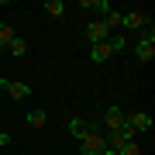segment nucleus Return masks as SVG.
<instances>
[{"mask_svg": "<svg viewBox=\"0 0 155 155\" xmlns=\"http://www.w3.org/2000/svg\"><path fill=\"white\" fill-rule=\"evenodd\" d=\"M134 59L138 62H152L155 59V31H141L138 35V41H134Z\"/></svg>", "mask_w": 155, "mask_h": 155, "instance_id": "obj_1", "label": "nucleus"}, {"mask_svg": "<svg viewBox=\"0 0 155 155\" xmlns=\"http://www.w3.org/2000/svg\"><path fill=\"white\" fill-rule=\"evenodd\" d=\"M121 28H124V31H134V35H141L145 28H152V14H148V11H127Z\"/></svg>", "mask_w": 155, "mask_h": 155, "instance_id": "obj_2", "label": "nucleus"}, {"mask_svg": "<svg viewBox=\"0 0 155 155\" xmlns=\"http://www.w3.org/2000/svg\"><path fill=\"white\" fill-rule=\"evenodd\" d=\"M104 148H107V141H104L100 131H86L83 138H79V155H100Z\"/></svg>", "mask_w": 155, "mask_h": 155, "instance_id": "obj_3", "label": "nucleus"}, {"mask_svg": "<svg viewBox=\"0 0 155 155\" xmlns=\"http://www.w3.org/2000/svg\"><path fill=\"white\" fill-rule=\"evenodd\" d=\"M100 121H104V127H107V131H117L121 124H127V114L121 110V107H107Z\"/></svg>", "mask_w": 155, "mask_h": 155, "instance_id": "obj_4", "label": "nucleus"}, {"mask_svg": "<svg viewBox=\"0 0 155 155\" xmlns=\"http://www.w3.org/2000/svg\"><path fill=\"white\" fill-rule=\"evenodd\" d=\"M0 90H7L11 100H28L31 97V86L28 83H17V79H0Z\"/></svg>", "mask_w": 155, "mask_h": 155, "instance_id": "obj_5", "label": "nucleus"}, {"mask_svg": "<svg viewBox=\"0 0 155 155\" xmlns=\"http://www.w3.org/2000/svg\"><path fill=\"white\" fill-rule=\"evenodd\" d=\"M127 124H131V131L134 134H145V131H152V114L148 110H138V114H127Z\"/></svg>", "mask_w": 155, "mask_h": 155, "instance_id": "obj_6", "label": "nucleus"}, {"mask_svg": "<svg viewBox=\"0 0 155 155\" xmlns=\"http://www.w3.org/2000/svg\"><path fill=\"white\" fill-rule=\"evenodd\" d=\"M86 38H90V45H100V41L110 38V31H107V24H104V21H97V17H93V21L86 24Z\"/></svg>", "mask_w": 155, "mask_h": 155, "instance_id": "obj_7", "label": "nucleus"}, {"mask_svg": "<svg viewBox=\"0 0 155 155\" xmlns=\"http://www.w3.org/2000/svg\"><path fill=\"white\" fill-rule=\"evenodd\" d=\"M79 7H83V11H93L97 21H104V14L110 11V4H107V0H79Z\"/></svg>", "mask_w": 155, "mask_h": 155, "instance_id": "obj_8", "label": "nucleus"}, {"mask_svg": "<svg viewBox=\"0 0 155 155\" xmlns=\"http://www.w3.org/2000/svg\"><path fill=\"white\" fill-rule=\"evenodd\" d=\"M90 59L100 66V62H110V59H114V52L107 48V41H100V45H90Z\"/></svg>", "mask_w": 155, "mask_h": 155, "instance_id": "obj_9", "label": "nucleus"}, {"mask_svg": "<svg viewBox=\"0 0 155 155\" xmlns=\"http://www.w3.org/2000/svg\"><path fill=\"white\" fill-rule=\"evenodd\" d=\"M24 121H28V127L41 131V127H45V121H48V114H45L41 107H38V110H28V117H24Z\"/></svg>", "mask_w": 155, "mask_h": 155, "instance_id": "obj_10", "label": "nucleus"}, {"mask_svg": "<svg viewBox=\"0 0 155 155\" xmlns=\"http://www.w3.org/2000/svg\"><path fill=\"white\" fill-rule=\"evenodd\" d=\"M41 11L48 14V17H62V14H66V4H62V0H45Z\"/></svg>", "mask_w": 155, "mask_h": 155, "instance_id": "obj_11", "label": "nucleus"}, {"mask_svg": "<svg viewBox=\"0 0 155 155\" xmlns=\"http://www.w3.org/2000/svg\"><path fill=\"white\" fill-rule=\"evenodd\" d=\"M104 24H107V31L121 28V24H124V14H121V11H114V7H110V11L104 14Z\"/></svg>", "mask_w": 155, "mask_h": 155, "instance_id": "obj_12", "label": "nucleus"}, {"mask_svg": "<svg viewBox=\"0 0 155 155\" xmlns=\"http://www.w3.org/2000/svg\"><path fill=\"white\" fill-rule=\"evenodd\" d=\"M90 131V127H86V121H83V117H72V121H69V134H72V138H83V134Z\"/></svg>", "mask_w": 155, "mask_h": 155, "instance_id": "obj_13", "label": "nucleus"}, {"mask_svg": "<svg viewBox=\"0 0 155 155\" xmlns=\"http://www.w3.org/2000/svg\"><path fill=\"white\" fill-rule=\"evenodd\" d=\"M7 48H11V55H14V59H24V55H28V38H14Z\"/></svg>", "mask_w": 155, "mask_h": 155, "instance_id": "obj_14", "label": "nucleus"}, {"mask_svg": "<svg viewBox=\"0 0 155 155\" xmlns=\"http://www.w3.org/2000/svg\"><path fill=\"white\" fill-rule=\"evenodd\" d=\"M107 48H110L114 55H121V52L127 48V38H124V35H110V38H107Z\"/></svg>", "mask_w": 155, "mask_h": 155, "instance_id": "obj_15", "label": "nucleus"}, {"mask_svg": "<svg viewBox=\"0 0 155 155\" xmlns=\"http://www.w3.org/2000/svg\"><path fill=\"white\" fill-rule=\"evenodd\" d=\"M14 38H17V35H14V28H11V24H0V55H4V48H7Z\"/></svg>", "mask_w": 155, "mask_h": 155, "instance_id": "obj_16", "label": "nucleus"}, {"mask_svg": "<svg viewBox=\"0 0 155 155\" xmlns=\"http://www.w3.org/2000/svg\"><path fill=\"white\" fill-rule=\"evenodd\" d=\"M117 155H141V145H138V141H127V145L117 148Z\"/></svg>", "mask_w": 155, "mask_h": 155, "instance_id": "obj_17", "label": "nucleus"}, {"mask_svg": "<svg viewBox=\"0 0 155 155\" xmlns=\"http://www.w3.org/2000/svg\"><path fill=\"white\" fill-rule=\"evenodd\" d=\"M4 145H11V131H4V127H0V148H4Z\"/></svg>", "mask_w": 155, "mask_h": 155, "instance_id": "obj_18", "label": "nucleus"}, {"mask_svg": "<svg viewBox=\"0 0 155 155\" xmlns=\"http://www.w3.org/2000/svg\"><path fill=\"white\" fill-rule=\"evenodd\" d=\"M100 155H117V152H114V148H104V152H100Z\"/></svg>", "mask_w": 155, "mask_h": 155, "instance_id": "obj_19", "label": "nucleus"}, {"mask_svg": "<svg viewBox=\"0 0 155 155\" xmlns=\"http://www.w3.org/2000/svg\"><path fill=\"white\" fill-rule=\"evenodd\" d=\"M4 7H7V4H4V0H0V11H4Z\"/></svg>", "mask_w": 155, "mask_h": 155, "instance_id": "obj_20", "label": "nucleus"}, {"mask_svg": "<svg viewBox=\"0 0 155 155\" xmlns=\"http://www.w3.org/2000/svg\"><path fill=\"white\" fill-rule=\"evenodd\" d=\"M0 114H4V107H0Z\"/></svg>", "mask_w": 155, "mask_h": 155, "instance_id": "obj_21", "label": "nucleus"}]
</instances>
